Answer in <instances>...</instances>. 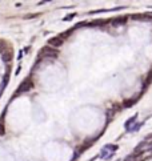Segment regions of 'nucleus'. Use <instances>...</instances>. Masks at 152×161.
Wrapping results in <instances>:
<instances>
[{
  "label": "nucleus",
  "mask_w": 152,
  "mask_h": 161,
  "mask_svg": "<svg viewBox=\"0 0 152 161\" xmlns=\"http://www.w3.org/2000/svg\"><path fill=\"white\" fill-rule=\"evenodd\" d=\"M32 88H34V83H32V80L31 79H25L24 81H23L20 85H19L16 95H19V93H23V92H27V91H31Z\"/></svg>",
  "instance_id": "1"
},
{
  "label": "nucleus",
  "mask_w": 152,
  "mask_h": 161,
  "mask_svg": "<svg viewBox=\"0 0 152 161\" xmlns=\"http://www.w3.org/2000/svg\"><path fill=\"white\" fill-rule=\"evenodd\" d=\"M47 44L51 47V48H58V47H62L63 45V39L60 36H55V38L48 39Z\"/></svg>",
  "instance_id": "2"
},
{
  "label": "nucleus",
  "mask_w": 152,
  "mask_h": 161,
  "mask_svg": "<svg viewBox=\"0 0 152 161\" xmlns=\"http://www.w3.org/2000/svg\"><path fill=\"white\" fill-rule=\"evenodd\" d=\"M56 56V51L51 47H44V48L40 51V57H55Z\"/></svg>",
  "instance_id": "3"
},
{
  "label": "nucleus",
  "mask_w": 152,
  "mask_h": 161,
  "mask_svg": "<svg viewBox=\"0 0 152 161\" xmlns=\"http://www.w3.org/2000/svg\"><path fill=\"white\" fill-rule=\"evenodd\" d=\"M110 23H111V25H114V27H119V25H123L125 23V17H115V19H112Z\"/></svg>",
  "instance_id": "4"
},
{
  "label": "nucleus",
  "mask_w": 152,
  "mask_h": 161,
  "mask_svg": "<svg viewBox=\"0 0 152 161\" xmlns=\"http://www.w3.org/2000/svg\"><path fill=\"white\" fill-rule=\"evenodd\" d=\"M135 103H136V100H134V99H128V100H125L124 103H123V106H124V108H129V106L134 105Z\"/></svg>",
  "instance_id": "5"
},
{
  "label": "nucleus",
  "mask_w": 152,
  "mask_h": 161,
  "mask_svg": "<svg viewBox=\"0 0 152 161\" xmlns=\"http://www.w3.org/2000/svg\"><path fill=\"white\" fill-rule=\"evenodd\" d=\"M11 59H12V52H7V53H3V61H4V63L11 61Z\"/></svg>",
  "instance_id": "6"
},
{
  "label": "nucleus",
  "mask_w": 152,
  "mask_h": 161,
  "mask_svg": "<svg viewBox=\"0 0 152 161\" xmlns=\"http://www.w3.org/2000/svg\"><path fill=\"white\" fill-rule=\"evenodd\" d=\"M136 116H138V115H135L134 117H131V119H129V120H128L127 123H125V128H129V125H131V124H134V123H135Z\"/></svg>",
  "instance_id": "7"
},
{
  "label": "nucleus",
  "mask_w": 152,
  "mask_h": 161,
  "mask_svg": "<svg viewBox=\"0 0 152 161\" xmlns=\"http://www.w3.org/2000/svg\"><path fill=\"white\" fill-rule=\"evenodd\" d=\"M5 133V128H4V125L1 123H0V136H3V134Z\"/></svg>",
  "instance_id": "8"
},
{
  "label": "nucleus",
  "mask_w": 152,
  "mask_h": 161,
  "mask_svg": "<svg viewBox=\"0 0 152 161\" xmlns=\"http://www.w3.org/2000/svg\"><path fill=\"white\" fill-rule=\"evenodd\" d=\"M76 16V14H71V15H69V16H66V17H64V20H66V21H68V20H72V19H73V17H75Z\"/></svg>",
  "instance_id": "9"
},
{
  "label": "nucleus",
  "mask_w": 152,
  "mask_h": 161,
  "mask_svg": "<svg viewBox=\"0 0 152 161\" xmlns=\"http://www.w3.org/2000/svg\"><path fill=\"white\" fill-rule=\"evenodd\" d=\"M39 14H32V15H28V16H25V19H34V17H38Z\"/></svg>",
  "instance_id": "10"
},
{
  "label": "nucleus",
  "mask_w": 152,
  "mask_h": 161,
  "mask_svg": "<svg viewBox=\"0 0 152 161\" xmlns=\"http://www.w3.org/2000/svg\"><path fill=\"white\" fill-rule=\"evenodd\" d=\"M4 45H5V44H4L3 41H0V53H3L4 48H5V47H4Z\"/></svg>",
  "instance_id": "11"
},
{
  "label": "nucleus",
  "mask_w": 152,
  "mask_h": 161,
  "mask_svg": "<svg viewBox=\"0 0 152 161\" xmlns=\"http://www.w3.org/2000/svg\"><path fill=\"white\" fill-rule=\"evenodd\" d=\"M21 57H23V52H19V56H17V59H19V60H21Z\"/></svg>",
  "instance_id": "12"
},
{
  "label": "nucleus",
  "mask_w": 152,
  "mask_h": 161,
  "mask_svg": "<svg viewBox=\"0 0 152 161\" xmlns=\"http://www.w3.org/2000/svg\"><path fill=\"white\" fill-rule=\"evenodd\" d=\"M20 68H21V67H17V69H16V72H15V75H19V73H20Z\"/></svg>",
  "instance_id": "13"
},
{
  "label": "nucleus",
  "mask_w": 152,
  "mask_h": 161,
  "mask_svg": "<svg viewBox=\"0 0 152 161\" xmlns=\"http://www.w3.org/2000/svg\"><path fill=\"white\" fill-rule=\"evenodd\" d=\"M43 4H47V1H39L38 5H43Z\"/></svg>",
  "instance_id": "14"
}]
</instances>
